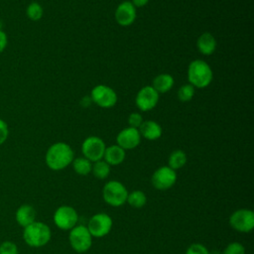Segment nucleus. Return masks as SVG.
I'll return each instance as SVG.
<instances>
[{
	"instance_id": "f257e3e1",
	"label": "nucleus",
	"mask_w": 254,
	"mask_h": 254,
	"mask_svg": "<svg viewBox=\"0 0 254 254\" xmlns=\"http://www.w3.org/2000/svg\"><path fill=\"white\" fill-rule=\"evenodd\" d=\"M73 159L71 147L64 142H57L51 145L45 156L46 165L53 171L65 169L71 164Z\"/></svg>"
},
{
	"instance_id": "f03ea898",
	"label": "nucleus",
	"mask_w": 254,
	"mask_h": 254,
	"mask_svg": "<svg viewBox=\"0 0 254 254\" xmlns=\"http://www.w3.org/2000/svg\"><path fill=\"white\" fill-rule=\"evenodd\" d=\"M52 238V231L49 225L42 221H34L24 227L23 239L25 243L33 248H40L49 243Z\"/></svg>"
},
{
	"instance_id": "7ed1b4c3",
	"label": "nucleus",
	"mask_w": 254,
	"mask_h": 254,
	"mask_svg": "<svg viewBox=\"0 0 254 254\" xmlns=\"http://www.w3.org/2000/svg\"><path fill=\"white\" fill-rule=\"evenodd\" d=\"M213 73L209 64L201 60L192 61L188 68V80L193 87L204 88L212 80Z\"/></svg>"
},
{
	"instance_id": "20e7f679",
	"label": "nucleus",
	"mask_w": 254,
	"mask_h": 254,
	"mask_svg": "<svg viewBox=\"0 0 254 254\" xmlns=\"http://www.w3.org/2000/svg\"><path fill=\"white\" fill-rule=\"evenodd\" d=\"M102 196L104 201L113 207L122 206L128 196V190L126 187L119 181H109L102 189Z\"/></svg>"
},
{
	"instance_id": "39448f33",
	"label": "nucleus",
	"mask_w": 254,
	"mask_h": 254,
	"mask_svg": "<svg viewBox=\"0 0 254 254\" xmlns=\"http://www.w3.org/2000/svg\"><path fill=\"white\" fill-rule=\"evenodd\" d=\"M68 241L75 252L84 253L92 245V236L85 225L79 224L69 230Z\"/></svg>"
},
{
	"instance_id": "423d86ee",
	"label": "nucleus",
	"mask_w": 254,
	"mask_h": 254,
	"mask_svg": "<svg viewBox=\"0 0 254 254\" xmlns=\"http://www.w3.org/2000/svg\"><path fill=\"white\" fill-rule=\"evenodd\" d=\"M229 225L238 232L249 233L254 227V212L251 209L240 208L233 211L229 217Z\"/></svg>"
},
{
	"instance_id": "0eeeda50",
	"label": "nucleus",
	"mask_w": 254,
	"mask_h": 254,
	"mask_svg": "<svg viewBox=\"0 0 254 254\" xmlns=\"http://www.w3.org/2000/svg\"><path fill=\"white\" fill-rule=\"evenodd\" d=\"M112 225L113 220L110 215L105 212H98L89 218L86 227L92 237L100 238L111 231Z\"/></svg>"
},
{
	"instance_id": "6e6552de",
	"label": "nucleus",
	"mask_w": 254,
	"mask_h": 254,
	"mask_svg": "<svg viewBox=\"0 0 254 254\" xmlns=\"http://www.w3.org/2000/svg\"><path fill=\"white\" fill-rule=\"evenodd\" d=\"M54 223L62 230H70L78 221L77 211L70 205H61L54 212Z\"/></svg>"
},
{
	"instance_id": "1a4fd4ad",
	"label": "nucleus",
	"mask_w": 254,
	"mask_h": 254,
	"mask_svg": "<svg viewBox=\"0 0 254 254\" xmlns=\"http://www.w3.org/2000/svg\"><path fill=\"white\" fill-rule=\"evenodd\" d=\"M106 146L104 141L97 136H89L84 139L81 145V152L83 157L91 163L102 160Z\"/></svg>"
},
{
	"instance_id": "9d476101",
	"label": "nucleus",
	"mask_w": 254,
	"mask_h": 254,
	"mask_svg": "<svg viewBox=\"0 0 254 254\" xmlns=\"http://www.w3.org/2000/svg\"><path fill=\"white\" fill-rule=\"evenodd\" d=\"M177 182V173L169 166H162L157 169L151 178L153 187L158 190H167Z\"/></svg>"
},
{
	"instance_id": "9b49d317",
	"label": "nucleus",
	"mask_w": 254,
	"mask_h": 254,
	"mask_svg": "<svg viewBox=\"0 0 254 254\" xmlns=\"http://www.w3.org/2000/svg\"><path fill=\"white\" fill-rule=\"evenodd\" d=\"M90 98L92 102L102 108H111L117 102L116 92L109 86L98 84L92 88Z\"/></svg>"
},
{
	"instance_id": "f8f14e48",
	"label": "nucleus",
	"mask_w": 254,
	"mask_h": 254,
	"mask_svg": "<svg viewBox=\"0 0 254 254\" xmlns=\"http://www.w3.org/2000/svg\"><path fill=\"white\" fill-rule=\"evenodd\" d=\"M159 101V93L151 85L142 87L136 95V105L141 111L152 110Z\"/></svg>"
},
{
	"instance_id": "ddd939ff",
	"label": "nucleus",
	"mask_w": 254,
	"mask_h": 254,
	"mask_svg": "<svg viewBox=\"0 0 254 254\" xmlns=\"http://www.w3.org/2000/svg\"><path fill=\"white\" fill-rule=\"evenodd\" d=\"M140 141L141 135L138 129L133 127H127L122 129L116 137L117 145L125 151L135 149L140 144Z\"/></svg>"
},
{
	"instance_id": "4468645a",
	"label": "nucleus",
	"mask_w": 254,
	"mask_h": 254,
	"mask_svg": "<svg viewBox=\"0 0 254 254\" xmlns=\"http://www.w3.org/2000/svg\"><path fill=\"white\" fill-rule=\"evenodd\" d=\"M136 19V8L130 1L120 3L115 10V20L120 26H129Z\"/></svg>"
},
{
	"instance_id": "2eb2a0df",
	"label": "nucleus",
	"mask_w": 254,
	"mask_h": 254,
	"mask_svg": "<svg viewBox=\"0 0 254 254\" xmlns=\"http://www.w3.org/2000/svg\"><path fill=\"white\" fill-rule=\"evenodd\" d=\"M36 216L37 211L35 207L28 203L20 205L15 212L16 222L23 228L36 221Z\"/></svg>"
},
{
	"instance_id": "dca6fc26",
	"label": "nucleus",
	"mask_w": 254,
	"mask_h": 254,
	"mask_svg": "<svg viewBox=\"0 0 254 254\" xmlns=\"http://www.w3.org/2000/svg\"><path fill=\"white\" fill-rule=\"evenodd\" d=\"M138 131L141 135V137H144L147 140H157L162 136V127L159 123L153 120H147L143 121L140 127L138 128Z\"/></svg>"
},
{
	"instance_id": "f3484780",
	"label": "nucleus",
	"mask_w": 254,
	"mask_h": 254,
	"mask_svg": "<svg viewBox=\"0 0 254 254\" xmlns=\"http://www.w3.org/2000/svg\"><path fill=\"white\" fill-rule=\"evenodd\" d=\"M125 150L116 145H111L109 147H106L103 159L104 161L111 167V166H117L120 165L125 160Z\"/></svg>"
},
{
	"instance_id": "a211bd4d",
	"label": "nucleus",
	"mask_w": 254,
	"mask_h": 254,
	"mask_svg": "<svg viewBox=\"0 0 254 254\" xmlns=\"http://www.w3.org/2000/svg\"><path fill=\"white\" fill-rule=\"evenodd\" d=\"M196 46L198 51L202 55L209 56L213 54L216 49V40L210 33L205 32V33H202L197 39Z\"/></svg>"
},
{
	"instance_id": "6ab92c4d",
	"label": "nucleus",
	"mask_w": 254,
	"mask_h": 254,
	"mask_svg": "<svg viewBox=\"0 0 254 254\" xmlns=\"http://www.w3.org/2000/svg\"><path fill=\"white\" fill-rule=\"evenodd\" d=\"M174 85V77L169 73H161L153 80V88L158 93H166L172 89Z\"/></svg>"
},
{
	"instance_id": "aec40b11",
	"label": "nucleus",
	"mask_w": 254,
	"mask_h": 254,
	"mask_svg": "<svg viewBox=\"0 0 254 254\" xmlns=\"http://www.w3.org/2000/svg\"><path fill=\"white\" fill-rule=\"evenodd\" d=\"M187 163V155L183 150H175L173 151L168 160V166L173 170H179L183 168Z\"/></svg>"
},
{
	"instance_id": "412c9836",
	"label": "nucleus",
	"mask_w": 254,
	"mask_h": 254,
	"mask_svg": "<svg viewBox=\"0 0 254 254\" xmlns=\"http://www.w3.org/2000/svg\"><path fill=\"white\" fill-rule=\"evenodd\" d=\"M126 202L133 208H142L147 202V196L142 190H136L128 192Z\"/></svg>"
},
{
	"instance_id": "4be33fe9",
	"label": "nucleus",
	"mask_w": 254,
	"mask_h": 254,
	"mask_svg": "<svg viewBox=\"0 0 254 254\" xmlns=\"http://www.w3.org/2000/svg\"><path fill=\"white\" fill-rule=\"evenodd\" d=\"M74 172L79 176H86L91 173L92 163L84 157L75 158L71 162Z\"/></svg>"
},
{
	"instance_id": "5701e85b",
	"label": "nucleus",
	"mask_w": 254,
	"mask_h": 254,
	"mask_svg": "<svg viewBox=\"0 0 254 254\" xmlns=\"http://www.w3.org/2000/svg\"><path fill=\"white\" fill-rule=\"evenodd\" d=\"M91 173L95 178L99 180H104L110 174V166L103 159L96 161L92 164Z\"/></svg>"
},
{
	"instance_id": "b1692460",
	"label": "nucleus",
	"mask_w": 254,
	"mask_h": 254,
	"mask_svg": "<svg viewBox=\"0 0 254 254\" xmlns=\"http://www.w3.org/2000/svg\"><path fill=\"white\" fill-rule=\"evenodd\" d=\"M26 15L32 21H39L44 15V9L42 5L36 1L31 2L26 8Z\"/></svg>"
},
{
	"instance_id": "393cba45",
	"label": "nucleus",
	"mask_w": 254,
	"mask_h": 254,
	"mask_svg": "<svg viewBox=\"0 0 254 254\" xmlns=\"http://www.w3.org/2000/svg\"><path fill=\"white\" fill-rule=\"evenodd\" d=\"M194 95V87L191 84L182 85L178 90V97L181 101L187 102L190 101Z\"/></svg>"
},
{
	"instance_id": "a878e982",
	"label": "nucleus",
	"mask_w": 254,
	"mask_h": 254,
	"mask_svg": "<svg viewBox=\"0 0 254 254\" xmlns=\"http://www.w3.org/2000/svg\"><path fill=\"white\" fill-rule=\"evenodd\" d=\"M222 254H245V247L240 242L229 243Z\"/></svg>"
},
{
	"instance_id": "bb28decb",
	"label": "nucleus",
	"mask_w": 254,
	"mask_h": 254,
	"mask_svg": "<svg viewBox=\"0 0 254 254\" xmlns=\"http://www.w3.org/2000/svg\"><path fill=\"white\" fill-rule=\"evenodd\" d=\"M0 254H19L18 246L12 241H3L0 244Z\"/></svg>"
},
{
	"instance_id": "cd10ccee",
	"label": "nucleus",
	"mask_w": 254,
	"mask_h": 254,
	"mask_svg": "<svg viewBox=\"0 0 254 254\" xmlns=\"http://www.w3.org/2000/svg\"><path fill=\"white\" fill-rule=\"evenodd\" d=\"M186 254H209V251L201 243H192L187 248Z\"/></svg>"
},
{
	"instance_id": "c85d7f7f",
	"label": "nucleus",
	"mask_w": 254,
	"mask_h": 254,
	"mask_svg": "<svg viewBox=\"0 0 254 254\" xmlns=\"http://www.w3.org/2000/svg\"><path fill=\"white\" fill-rule=\"evenodd\" d=\"M143 122V118L141 116V114L137 113V112H133L129 115L128 117V123H129V127H133L138 129L140 127V125Z\"/></svg>"
},
{
	"instance_id": "c756f323",
	"label": "nucleus",
	"mask_w": 254,
	"mask_h": 254,
	"mask_svg": "<svg viewBox=\"0 0 254 254\" xmlns=\"http://www.w3.org/2000/svg\"><path fill=\"white\" fill-rule=\"evenodd\" d=\"M9 136V128L8 124L5 120L0 118V145L4 144Z\"/></svg>"
},
{
	"instance_id": "7c9ffc66",
	"label": "nucleus",
	"mask_w": 254,
	"mask_h": 254,
	"mask_svg": "<svg viewBox=\"0 0 254 254\" xmlns=\"http://www.w3.org/2000/svg\"><path fill=\"white\" fill-rule=\"evenodd\" d=\"M8 45V37L7 34L0 29V54H2Z\"/></svg>"
},
{
	"instance_id": "2f4dec72",
	"label": "nucleus",
	"mask_w": 254,
	"mask_h": 254,
	"mask_svg": "<svg viewBox=\"0 0 254 254\" xmlns=\"http://www.w3.org/2000/svg\"><path fill=\"white\" fill-rule=\"evenodd\" d=\"M148 2H149V0H132L131 1V3L134 5V7L135 8H137V7H144V6H146L147 4H148Z\"/></svg>"
},
{
	"instance_id": "473e14b6",
	"label": "nucleus",
	"mask_w": 254,
	"mask_h": 254,
	"mask_svg": "<svg viewBox=\"0 0 254 254\" xmlns=\"http://www.w3.org/2000/svg\"><path fill=\"white\" fill-rule=\"evenodd\" d=\"M91 102H92V100H91L90 96H84V97L81 99V101H80V103H81V105H82L83 107L89 106Z\"/></svg>"
}]
</instances>
